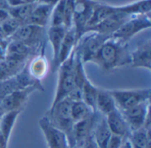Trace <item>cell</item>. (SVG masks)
<instances>
[{"instance_id": "ba28073f", "label": "cell", "mask_w": 151, "mask_h": 148, "mask_svg": "<svg viewBox=\"0 0 151 148\" xmlns=\"http://www.w3.org/2000/svg\"><path fill=\"white\" fill-rule=\"evenodd\" d=\"M150 102L147 101L125 111L119 110L122 113L131 132L142 128L150 127Z\"/></svg>"}, {"instance_id": "603a6c76", "label": "cell", "mask_w": 151, "mask_h": 148, "mask_svg": "<svg viewBox=\"0 0 151 148\" xmlns=\"http://www.w3.org/2000/svg\"><path fill=\"white\" fill-rule=\"evenodd\" d=\"M78 44V41L76 38L75 31L73 28H71L70 29H67L65 32V35L64 36V39L61 44L59 54H58V67L59 65L64 62L74 51Z\"/></svg>"}, {"instance_id": "6da1fadb", "label": "cell", "mask_w": 151, "mask_h": 148, "mask_svg": "<svg viewBox=\"0 0 151 148\" xmlns=\"http://www.w3.org/2000/svg\"><path fill=\"white\" fill-rule=\"evenodd\" d=\"M103 72L111 73L120 67L131 65L128 44L112 37L106 40L90 60Z\"/></svg>"}, {"instance_id": "9c48e42d", "label": "cell", "mask_w": 151, "mask_h": 148, "mask_svg": "<svg viewBox=\"0 0 151 148\" xmlns=\"http://www.w3.org/2000/svg\"><path fill=\"white\" fill-rule=\"evenodd\" d=\"M101 117L98 112H93L89 116L73 125L72 147L81 148L90 138L93 137L95 127Z\"/></svg>"}, {"instance_id": "f35d334b", "label": "cell", "mask_w": 151, "mask_h": 148, "mask_svg": "<svg viewBox=\"0 0 151 148\" xmlns=\"http://www.w3.org/2000/svg\"><path fill=\"white\" fill-rule=\"evenodd\" d=\"M66 148H77V147H72V146H69V145H68V146L66 147Z\"/></svg>"}, {"instance_id": "8992f818", "label": "cell", "mask_w": 151, "mask_h": 148, "mask_svg": "<svg viewBox=\"0 0 151 148\" xmlns=\"http://www.w3.org/2000/svg\"><path fill=\"white\" fill-rule=\"evenodd\" d=\"M151 27L150 14L134 16L128 19L112 36L111 37L123 43L128 42L138 33L149 29Z\"/></svg>"}, {"instance_id": "e575fe53", "label": "cell", "mask_w": 151, "mask_h": 148, "mask_svg": "<svg viewBox=\"0 0 151 148\" xmlns=\"http://www.w3.org/2000/svg\"><path fill=\"white\" fill-rule=\"evenodd\" d=\"M59 0H36V3H40V4H50L54 6Z\"/></svg>"}, {"instance_id": "2e32d148", "label": "cell", "mask_w": 151, "mask_h": 148, "mask_svg": "<svg viewBox=\"0 0 151 148\" xmlns=\"http://www.w3.org/2000/svg\"><path fill=\"white\" fill-rule=\"evenodd\" d=\"M104 117L111 134H115L124 138L129 137L131 131L122 113L119 109H116Z\"/></svg>"}, {"instance_id": "4dcf8cb0", "label": "cell", "mask_w": 151, "mask_h": 148, "mask_svg": "<svg viewBox=\"0 0 151 148\" xmlns=\"http://www.w3.org/2000/svg\"><path fill=\"white\" fill-rule=\"evenodd\" d=\"M73 5H74V0H66L65 6V13H64V22H63V26L65 28L66 30L73 28Z\"/></svg>"}, {"instance_id": "83f0119b", "label": "cell", "mask_w": 151, "mask_h": 148, "mask_svg": "<svg viewBox=\"0 0 151 148\" xmlns=\"http://www.w3.org/2000/svg\"><path fill=\"white\" fill-rule=\"evenodd\" d=\"M94 111L82 100L73 101L71 104V115L74 123L84 120Z\"/></svg>"}, {"instance_id": "d590c367", "label": "cell", "mask_w": 151, "mask_h": 148, "mask_svg": "<svg viewBox=\"0 0 151 148\" xmlns=\"http://www.w3.org/2000/svg\"><path fill=\"white\" fill-rule=\"evenodd\" d=\"M119 148H133V147H132V144H131L130 139H129V138H128V137H127V138H126V139H124L123 144L121 145V147H120Z\"/></svg>"}, {"instance_id": "4316f807", "label": "cell", "mask_w": 151, "mask_h": 148, "mask_svg": "<svg viewBox=\"0 0 151 148\" xmlns=\"http://www.w3.org/2000/svg\"><path fill=\"white\" fill-rule=\"evenodd\" d=\"M36 5V2L31 3V4H22V5H18V6H12L8 9V14L10 17L14 18L22 24L26 22V20L29 18L31 15L33 10L35 9Z\"/></svg>"}, {"instance_id": "d6986e66", "label": "cell", "mask_w": 151, "mask_h": 148, "mask_svg": "<svg viewBox=\"0 0 151 148\" xmlns=\"http://www.w3.org/2000/svg\"><path fill=\"white\" fill-rule=\"evenodd\" d=\"M116 109H118V107L113 97L110 92V90L99 88L96 103V112H98L103 116H106Z\"/></svg>"}, {"instance_id": "277c9868", "label": "cell", "mask_w": 151, "mask_h": 148, "mask_svg": "<svg viewBox=\"0 0 151 148\" xmlns=\"http://www.w3.org/2000/svg\"><path fill=\"white\" fill-rule=\"evenodd\" d=\"M119 110L125 111L150 100L151 89H114L110 90Z\"/></svg>"}, {"instance_id": "d6a6232c", "label": "cell", "mask_w": 151, "mask_h": 148, "mask_svg": "<svg viewBox=\"0 0 151 148\" xmlns=\"http://www.w3.org/2000/svg\"><path fill=\"white\" fill-rule=\"evenodd\" d=\"M35 1L36 0H7V3L10 7H12V6H18V5L35 3Z\"/></svg>"}, {"instance_id": "30bf717a", "label": "cell", "mask_w": 151, "mask_h": 148, "mask_svg": "<svg viewBox=\"0 0 151 148\" xmlns=\"http://www.w3.org/2000/svg\"><path fill=\"white\" fill-rule=\"evenodd\" d=\"M44 28L35 25L23 24L10 37L11 40L18 41L31 49L39 47L44 37Z\"/></svg>"}, {"instance_id": "9a60e30c", "label": "cell", "mask_w": 151, "mask_h": 148, "mask_svg": "<svg viewBox=\"0 0 151 148\" xmlns=\"http://www.w3.org/2000/svg\"><path fill=\"white\" fill-rule=\"evenodd\" d=\"M66 29L63 26H50L47 33L48 39L52 47V69L57 71L58 69V59L61 47L62 41L65 35Z\"/></svg>"}, {"instance_id": "1f68e13d", "label": "cell", "mask_w": 151, "mask_h": 148, "mask_svg": "<svg viewBox=\"0 0 151 148\" xmlns=\"http://www.w3.org/2000/svg\"><path fill=\"white\" fill-rule=\"evenodd\" d=\"M126 138H124V137L118 136L115 134H111V138L107 143L106 148H119L121 147V145L123 144V141Z\"/></svg>"}, {"instance_id": "ffe728a7", "label": "cell", "mask_w": 151, "mask_h": 148, "mask_svg": "<svg viewBox=\"0 0 151 148\" xmlns=\"http://www.w3.org/2000/svg\"><path fill=\"white\" fill-rule=\"evenodd\" d=\"M117 12H118L117 5H111V4H108L105 3L97 2V4L94 7V10H93V12L91 14L89 20L88 21L86 28L97 25L98 23H100L101 21H103L104 20H105L106 18H108L109 16H111V14Z\"/></svg>"}, {"instance_id": "8fae6325", "label": "cell", "mask_w": 151, "mask_h": 148, "mask_svg": "<svg viewBox=\"0 0 151 148\" xmlns=\"http://www.w3.org/2000/svg\"><path fill=\"white\" fill-rule=\"evenodd\" d=\"M90 34L91 35L86 36L81 41V43L79 42L76 46V49L80 52L84 64L90 62V60L96 55L103 44L111 37L110 36H104L95 32H91Z\"/></svg>"}, {"instance_id": "cb8c5ba5", "label": "cell", "mask_w": 151, "mask_h": 148, "mask_svg": "<svg viewBox=\"0 0 151 148\" xmlns=\"http://www.w3.org/2000/svg\"><path fill=\"white\" fill-rule=\"evenodd\" d=\"M111 136V132L108 127L106 119L104 116L101 115L95 127L93 132V139L99 148H106Z\"/></svg>"}, {"instance_id": "484cf974", "label": "cell", "mask_w": 151, "mask_h": 148, "mask_svg": "<svg viewBox=\"0 0 151 148\" xmlns=\"http://www.w3.org/2000/svg\"><path fill=\"white\" fill-rule=\"evenodd\" d=\"M128 138L133 148H150V127L132 131Z\"/></svg>"}, {"instance_id": "ac0fdd59", "label": "cell", "mask_w": 151, "mask_h": 148, "mask_svg": "<svg viewBox=\"0 0 151 148\" xmlns=\"http://www.w3.org/2000/svg\"><path fill=\"white\" fill-rule=\"evenodd\" d=\"M26 67L34 80L41 82L47 75L50 69V64L45 56L42 53L31 59L26 65Z\"/></svg>"}, {"instance_id": "3957f363", "label": "cell", "mask_w": 151, "mask_h": 148, "mask_svg": "<svg viewBox=\"0 0 151 148\" xmlns=\"http://www.w3.org/2000/svg\"><path fill=\"white\" fill-rule=\"evenodd\" d=\"M73 65H74V51L64 62H62L59 65V67L57 69L58 73V82H57V87H56L55 95L51 106L65 99L76 88L75 81H74Z\"/></svg>"}, {"instance_id": "52a82bcc", "label": "cell", "mask_w": 151, "mask_h": 148, "mask_svg": "<svg viewBox=\"0 0 151 148\" xmlns=\"http://www.w3.org/2000/svg\"><path fill=\"white\" fill-rule=\"evenodd\" d=\"M97 2L96 0H74L73 28L75 31L78 43L84 36L88 21Z\"/></svg>"}, {"instance_id": "4fadbf2b", "label": "cell", "mask_w": 151, "mask_h": 148, "mask_svg": "<svg viewBox=\"0 0 151 148\" xmlns=\"http://www.w3.org/2000/svg\"><path fill=\"white\" fill-rule=\"evenodd\" d=\"M130 18H131V16H129L122 12L118 11L117 12L111 14L105 20H104L103 21L98 23L97 25L86 28L84 35L87 33L95 32V33L102 34L104 36H111Z\"/></svg>"}, {"instance_id": "44dd1931", "label": "cell", "mask_w": 151, "mask_h": 148, "mask_svg": "<svg viewBox=\"0 0 151 148\" xmlns=\"http://www.w3.org/2000/svg\"><path fill=\"white\" fill-rule=\"evenodd\" d=\"M20 113L21 111H11L4 113L0 116V134L5 146H8L11 134Z\"/></svg>"}, {"instance_id": "7402d4cb", "label": "cell", "mask_w": 151, "mask_h": 148, "mask_svg": "<svg viewBox=\"0 0 151 148\" xmlns=\"http://www.w3.org/2000/svg\"><path fill=\"white\" fill-rule=\"evenodd\" d=\"M117 9L131 17L149 15L151 12V0H138L124 5H117Z\"/></svg>"}, {"instance_id": "e0dca14e", "label": "cell", "mask_w": 151, "mask_h": 148, "mask_svg": "<svg viewBox=\"0 0 151 148\" xmlns=\"http://www.w3.org/2000/svg\"><path fill=\"white\" fill-rule=\"evenodd\" d=\"M53 7L54 6L50 4L36 3V5L33 10L31 15L24 24H30L45 28L50 20Z\"/></svg>"}, {"instance_id": "5b68a950", "label": "cell", "mask_w": 151, "mask_h": 148, "mask_svg": "<svg viewBox=\"0 0 151 148\" xmlns=\"http://www.w3.org/2000/svg\"><path fill=\"white\" fill-rule=\"evenodd\" d=\"M36 91H44V88L41 83L27 88L19 89L9 93L1 100L2 113L4 114L11 111H22L31 94Z\"/></svg>"}, {"instance_id": "74e56055", "label": "cell", "mask_w": 151, "mask_h": 148, "mask_svg": "<svg viewBox=\"0 0 151 148\" xmlns=\"http://www.w3.org/2000/svg\"><path fill=\"white\" fill-rule=\"evenodd\" d=\"M0 148H7V146H5L4 144V141L2 139V137H1V134H0Z\"/></svg>"}, {"instance_id": "f1b7e54d", "label": "cell", "mask_w": 151, "mask_h": 148, "mask_svg": "<svg viewBox=\"0 0 151 148\" xmlns=\"http://www.w3.org/2000/svg\"><path fill=\"white\" fill-rule=\"evenodd\" d=\"M66 0H59L53 7L50 16V26H63ZM64 27V26H63Z\"/></svg>"}, {"instance_id": "d4e9b609", "label": "cell", "mask_w": 151, "mask_h": 148, "mask_svg": "<svg viewBox=\"0 0 151 148\" xmlns=\"http://www.w3.org/2000/svg\"><path fill=\"white\" fill-rule=\"evenodd\" d=\"M99 87L96 86L88 78L86 79L81 87V98L82 101L85 102L94 112H96V103L97 99Z\"/></svg>"}, {"instance_id": "7c38bea8", "label": "cell", "mask_w": 151, "mask_h": 148, "mask_svg": "<svg viewBox=\"0 0 151 148\" xmlns=\"http://www.w3.org/2000/svg\"><path fill=\"white\" fill-rule=\"evenodd\" d=\"M39 127L48 148H66L68 141L65 134L53 126L46 116H42L38 122Z\"/></svg>"}, {"instance_id": "f546056e", "label": "cell", "mask_w": 151, "mask_h": 148, "mask_svg": "<svg viewBox=\"0 0 151 148\" xmlns=\"http://www.w3.org/2000/svg\"><path fill=\"white\" fill-rule=\"evenodd\" d=\"M21 25L23 24L19 20L14 18L9 17L0 25V30L2 34L5 35L6 36L11 37Z\"/></svg>"}, {"instance_id": "7a4b0ae2", "label": "cell", "mask_w": 151, "mask_h": 148, "mask_svg": "<svg viewBox=\"0 0 151 148\" xmlns=\"http://www.w3.org/2000/svg\"><path fill=\"white\" fill-rule=\"evenodd\" d=\"M71 104L72 101L65 98L50 106L44 115L53 126L65 134L69 146H72L73 143V129L74 125L71 115Z\"/></svg>"}, {"instance_id": "8d00e7d4", "label": "cell", "mask_w": 151, "mask_h": 148, "mask_svg": "<svg viewBox=\"0 0 151 148\" xmlns=\"http://www.w3.org/2000/svg\"><path fill=\"white\" fill-rule=\"evenodd\" d=\"M10 8L7 0H0V10H4V11H8V9Z\"/></svg>"}, {"instance_id": "5bb4252c", "label": "cell", "mask_w": 151, "mask_h": 148, "mask_svg": "<svg viewBox=\"0 0 151 148\" xmlns=\"http://www.w3.org/2000/svg\"><path fill=\"white\" fill-rule=\"evenodd\" d=\"M131 66L134 68L151 69V40L149 39L139 44L132 52Z\"/></svg>"}, {"instance_id": "836d02e7", "label": "cell", "mask_w": 151, "mask_h": 148, "mask_svg": "<svg viewBox=\"0 0 151 148\" xmlns=\"http://www.w3.org/2000/svg\"><path fill=\"white\" fill-rule=\"evenodd\" d=\"M81 148H99L97 147V145L96 144V142L93 139V137L90 138L82 147Z\"/></svg>"}]
</instances>
